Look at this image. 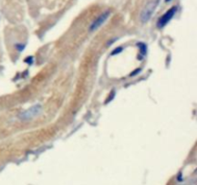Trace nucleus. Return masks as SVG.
I'll return each instance as SVG.
<instances>
[{"instance_id": "obj_1", "label": "nucleus", "mask_w": 197, "mask_h": 185, "mask_svg": "<svg viewBox=\"0 0 197 185\" xmlns=\"http://www.w3.org/2000/svg\"><path fill=\"white\" fill-rule=\"evenodd\" d=\"M41 111H43V106L40 104H36L33 105L32 107H30L29 109L23 111L22 113L19 114V119L22 121H29L32 120L34 118H36L37 116H39Z\"/></svg>"}, {"instance_id": "obj_2", "label": "nucleus", "mask_w": 197, "mask_h": 185, "mask_svg": "<svg viewBox=\"0 0 197 185\" xmlns=\"http://www.w3.org/2000/svg\"><path fill=\"white\" fill-rule=\"evenodd\" d=\"M159 3V0H155V1H151L149 2L146 6H145L142 10V12L140 14V21L142 23L147 22L150 19V17H152L153 13L156 10V7Z\"/></svg>"}, {"instance_id": "obj_3", "label": "nucleus", "mask_w": 197, "mask_h": 185, "mask_svg": "<svg viewBox=\"0 0 197 185\" xmlns=\"http://www.w3.org/2000/svg\"><path fill=\"white\" fill-rule=\"evenodd\" d=\"M176 11H177V7H172L171 9H169L168 11L163 14L162 16V17L159 19V21H158V27L160 28H163L164 25H167L170 20L172 19V17H174Z\"/></svg>"}, {"instance_id": "obj_4", "label": "nucleus", "mask_w": 197, "mask_h": 185, "mask_svg": "<svg viewBox=\"0 0 197 185\" xmlns=\"http://www.w3.org/2000/svg\"><path fill=\"white\" fill-rule=\"evenodd\" d=\"M110 12L109 11H107V12H105V13H103V14H101L94 21H93L90 25H89V31H91V32H93V31H95V30H97L103 23H104L106 20L108 19V17H110Z\"/></svg>"}, {"instance_id": "obj_5", "label": "nucleus", "mask_w": 197, "mask_h": 185, "mask_svg": "<svg viewBox=\"0 0 197 185\" xmlns=\"http://www.w3.org/2000/svg\"><path fill=\"white\" fill-rule=\"evenodd\" d=\"M121 51H122V48H121V47H118V48H117V49L113 50L112 52V55H116V54H117V53H120Z\"/></svg>"}, {"instance_id": "obj_6", "label": "nucleus", "mask_w": 197, "mask_h": 185, "mask_svg": "<svg viewBox=\"0 0 197 185\" xmlns=\"http://www.w3.org/2000/svg\"><path fill=\"white\" fill-rule=\"evenodd\" d=\"M165 1H167V2H169V1H171V0H165Z\"/></svg>"}]
</instances>
